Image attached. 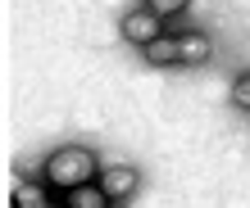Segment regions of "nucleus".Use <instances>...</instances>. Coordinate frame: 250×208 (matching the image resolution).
<instances>
[{
  "label": "nucleus",
  "mask_w": 250,
  "mask_h": 208,
  "mask_svg": "<svg viewBox=\"0 0 250 208\" xmlns=\"http://www.w3.org/2000/svg\"><path fill=\"white\" fill-rule=\"evenodd\" d=\"M100 176V163H96V154L91 150H82V145H68V150H55L50 158H46V186H55V190H78V186H91Z\"/></svg>",
  "instance_id": "nucleus-1"
},
{
  "label": "nucleus",
  "mask_w": 250,
  "mask_h": 208,
  "mask_svg": "<svg viewBox=\"0 0 250 208\" xmlns=\"http://www.w3.org/2000/svg\"><path fill=\"white\" fill-rule=\"evenodd\" d=\"M164 36L159 32V14H150V9H132L127 18H123V41H132V46H155V41Z\"/></svg>",
  "instance_id": "nucleus-2"
},
{
  "label": "nucleus",
  "mask_w": 250,
  "mask_h": 208,
  "mask_svg": "<svg viewBox=\"0 0 250 208\" xmlns=\"http://www.w3.org/2000/svg\"><path fill=\"white\" fill-rule=\"evenodd\" d=\"M100 190H105L109 199H127L132 190H137V168H127V163L100 168Z\"/></svg>",
  "instance_id": "nucleus-3"
},
{
  "label": "nucleus",
  "mask_w": 250,
  "mask_h": 208,
  "mask_svg": "<svg viewBox=\"0 0 250 208\" xmlns=\"http://www.w3.org/2000/svg\"><path fill=\"white\" fill-rule=\"evenodd\" d=\"M178 50H182V64H205V59L214 54V46H209V36H205V32L178 36Z\"/></svg>",
  "instance_id": "nucleus-4"
},
{
  "label": "nucleus",
  "mask_w": 250,
  "mask_h": 208,
  "mask_svg": "<svg viewBox=\"0 0 250 208\" xmlns=\"http://www.w3.org/2000/svg\"><path fill=\"white\" fill-rule=\"evenodd\" d=\"M105 204H109V195H105L96 181H91V186H78V190H68V195H64V208H105Z\"/></svg>",
  "instance_id": "nucleus-5"
},
{
  "label": "nucleus",
  "mask_w": 250,
  "mask_h": 208,
  "mask_svg": "<svg viewBox=\"0 0 250 208\" xmlns=\"http://www.w3.org/2000/svg\"><path fill=\"white\" fill-rule=\"evenodd\" d=\"M14 208H50L46 186H37V181H19V186H14Z\"/></svg>",
  "instance_id": "nucleus-6"
},
{
  "label": "nucleus",
  "mask_w": 250,
  "mask_h": 208,
  "mask_svg": "<svg viewBox=\"0 0 250 208\" xmlns=\"http://www.w3.org/2000/svg\"><path fill=\"white\" fill-rule=\"evenodd\" d=\"M146 59H150V64H182V50H178V36H159L155 46H146Z\"/></svg>",
  "instance_id": "nucleus-7"
},
{
  "label": "nucleus",
  "mask_w": 250,
  "mask_h": 208,
  "mask_svg": "<svg viewBox=\"0 0 250 208\" xmlns=\"http://www.w3.org/2000/svg\"><path fill=\"white\" fill-rule=\"evenodd\" d=\"M146 9L159 14V18H168V14H182L187 9V0H146Z\"/></svg>",
  "instance_id": "nucleus-8"
},
{
  "label": "nucleus",
  "mask_w": 250,
  "mask_h": 208,
  "mask_svg": "<svg viewBox=\"0 0 250 208\" xmlns=\"http://www.w3.org/2000/svg\"><path fill=\"white\" fill-rule=\"evenodd\" d=\"M232 100H237L241 109H250V72H246V77H237V82H232Z\"/></svg>",
  "instance_id": "nucleus-9"
}]
</instances>
